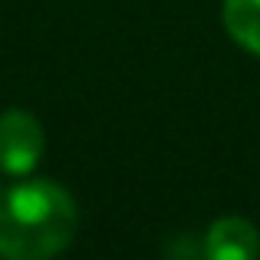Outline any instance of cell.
Wrapping results in <instances>:
<instances>
[{
    "label": "cell",
    "mask_w": 260,
    "mask_h": 260,
    "mask_svg": "<svg viewBox=\"0 0 260 260\" xmlns=\"http://www.w3.org/2000/svg\"><path fill=\"white\" fill-rule=\"evenodd\" d=\"M79 211L56 181H23L0 198V260H53L76 237Z\"/></svg>",
    "instance_id": "obj_1"
},
{
    "label": "cell",
    "mask_w": 260,
    "mask_h": 260,
    "mask_svg": "<svg viewBox=\"0 0 260 260\" xmlns=\"http://www.w3.org/2000/svg\"><path fill=\"white\" fill-rule=\"evenodd\" d=\"M43 155V128L23 109H10L0 115V172L23 178L37 168Z\"/></svg>",
    "instance_id": "obj_2"
},
{
    "label": "cell",
    "mask_w": 260,
    "mask_h": 260,
    "mask_svg": "<svg viewBox=\"0 0 260 260\" xmlns=\"http://www.w3.org/2000/svg\"><path fill=\"white\" fill-rule=\"evenodd\" d=\"M204 260H257L260 234L244 217H221L204 234Z\"/></svg>",
    "instance_id": "obj_3"
},
{
    "label": "cell",
    "mask_w": 260,
    "mask_h": 260,
    "mask_svg": "<svg viewBox=\"0 0 260 260\" xmlns=\"http://www.w3.org/2000/svg\"><path fill=\"white\" fill-rule=\"evenodd\" d=\"M221 17L231 40L260 56V0H224Z\"/></svg>",
    "instance_id": "obj_4"
}]
</instances>
